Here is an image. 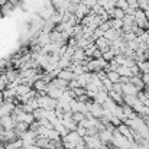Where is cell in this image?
<instances>
[{
	"mask_svg": "<svg viewBox=\"0 0 149 149\" xmlns=\"http://www.w3.org/2000/svg\"><path fill=\"white\" fill-rule=\"evenodd\" d=\"M138 91H139V90H138L132 83H125V84H122V93H123V96H136Z\"/></svg>",
	"mask_w": 149,
	"mask_h": 149,
	"instance_id": "1",
	"label": "cell"
},
{
	"mask_svg": "<svg viewBox=\"0 0 149 149\" xmlns=\"http://www.w3.org/2000/svg\"><path fill=\"white\" fill-rule=\"evenodd\" d=\"M94 44H96V47L101 51V54H103V52H106L107 49H110V41H107L104 36L97 38V39L94 41Z\"/></svg>",
	"mask_w": 149,
	"mask_h": 149,
	"instance_id": "2",
	"label": "cell"
},
{
	"mask_svg": "<svg viewBox=\"0 0 149 149\" xmlns=\"http://www.w3.org/2000/svg\"><path fill=\"white\" fill-rule=\"evenodd\" d=\"M107 13L113 19H123V16H125V12L122 9H119V7H113V9L107 10Z\"/></svg>",
	"mask_w": 149,
	"mask_h": 149,
	"instance_id": "3",
	"label": "cell"
},
{
	"mask_svg": "<svg viewBox=\"0 0 149 149\" xmlns=\"http://www.w3.org/2000/svg\"><path fill=\"white\" fill-rule=\"evenodd\" d=\"M109 97L113 100L116 104H119V106L123 104V94H122V93H117V91L110 90V91H109Z\"/></svg>",
	"mask_w": 149,
	"mask_h": 149,
	"instance_id": "4",
	"label": "cell"
},
{
	"mask_svg": "<svg viewBox=\"0 0 149 149\" xmlns=\"http://www.w3.org/2000/svg\"><path fill=\"white\" fill-rule=\"evenodd\" d=\"M116 71L119 72V75H120V77H132V71H130V68H129V67L119 65Z\"/></svg>",
	"mask_w": 149,
	"mask_h": 149,
	"instance_id": "5",
	"label": "cell"
},
{
	"mask_svg": "<svg viewBox=\"0 0 149 149\" xmlns=\"http://www.w3.org/2000/svg\"><path fill=\"white\" fill-rule=\"evenodd\" d=\"M106 77L114 84V83H120V75L117 71H107L106 72Z\"/></svg>",
	"mask_w": 149,
	"mask_h": 149,
	"instance_id": "6",
	"label": "cell"
},
{
	"mask_svg": "<svg viewBox=\"0 0 149 149\" xmlns=\"http://www.w3.org/2000/svg\"><path fill=\"white\" fill-rule=\"evenodd\" d=\"M109 22H110V28H113L116 31H120L122 26H123V20L122 19H113V17H110Z\"/></svg>",
	"mask_w": 149,
	"mask_h": 149,
	"instance_id": "7",
	"label": "cell"
},
{
	"mask_svg": "<svg viewBox=\"0 0 149 149\" xmlns=\"http://www.w3.org/2000/svg\"><path fill=\"white\" fill-rule=\"evenodd\" d=\"M138 101H139V100H138L136 96H123V103L127 104V106H130V107H133Z\"/></svg>",
	"mask_w": 149,
	"mask_h": 149,
	"instance_id": "8",
	"label": "cell"
},
{
	"mask_svg": "<svg viewBox=\"0 0 149 149\" xmlns=\"http://www.w3.org/2000/svg\"><path fill=\"white\" fill-rule=\"evenodd\" d=\"M136 64H138V67H139V71H141L142 74L149 72V61H148V59H145V61H141V62H136Z\"/></svg>",
	"mask_w": 149,
	"mask_h": 149,
	"instance_id": "9",
	"label": "cell"
},
{
	"mask_svg": "<svg viewBox=\"0 0 149 149\" xmlns=\"http://www.w3.org/2000/svg\"><path fill=\"white\" fill-rule=\"evenodd\" d=\"M114 55H116V54H114V51L110 48V49H107L106 52H103V55H101V56H103V58H104V59L109 62V61H111V59L114 58Z\"/></svg>",
	"mask_w": 149,
	"mask_h": 149,
	"instance_id": "10",
	"label": "cell"
},
{
	"mask_svg": "<svg viewBox=\"0 0 149 149\" xmlns=\"http://www.w3.org/2000/svg\"><path fill=\"white\" fill-rule=\"evenodd\" d=\"M116 7H119V9H122L125 12L129 7V3H127V0H117L116 1Z\"/></svg>",
	"mask_w": 149,
	"mask_h": 149,
	"instance_id": "11",
	"label": "cell"
},
{
	"mask_svg": "<svg viewBox=\"0 0 149 149\" xmlns=\"http://www.w3.org/2000/svg\"><path fill=\"white\" fill-rule=\"evenodd\" d=\"M101 83H103V87H104L107 91H110V90H111V87H113V83H111V81H110L107 77H106V78H103V80H101Z\"/></svg>",
	"mask_w": 149,
	"mask_h": 149,
	"instance_id": "12",
	"label": "cell"
},
{
	"mask_svg": "<svg viewBox=\"0 0 149 149\" xmlns=\"http://www.w3.org/2000/svg\"><path fill=\"white\" fill-rule=\"evenodd\" d=\"M135 64H136V62H135V59H133V58H127V56H125V61H123V64H122V65H125V67H129V68H130V67H133Z\"/></svg>",
	"mask_w": 149,
	"mask_h": 149,
	"instance_id": "13",
	"label": "cell"
},
{
	"mask_svg": "<svg viewBox=\"0 0 149 149\" xmlns=\"http://www.w3.org/2000/svg\"><path fill=\"white\" fill-rule=\"evenodd\" d=\"M136 38V35L133 33V32H126V33H123V39L126 41V42H129V41H133Z\"/></svg>",
	"mask_w": 149,
	"mask_h": 149,
	"instance_id": "14",
	"label": "cell"
},
{
	"mask_svg": "<svg viewBox=\"0 0 149 149\" xmlns=\"http://www.w3.org/2000/svg\"><path fill=\"white\" fill-rule=\"evenodd\" d=\"M145 12V16H146V19L149 20V9H146V10H143Z\"/></svg>",
	"mask_w": 149,
	"mask_h": 149,
	"instance_id": "15",
	"label": "cell"
}]
</instances>
